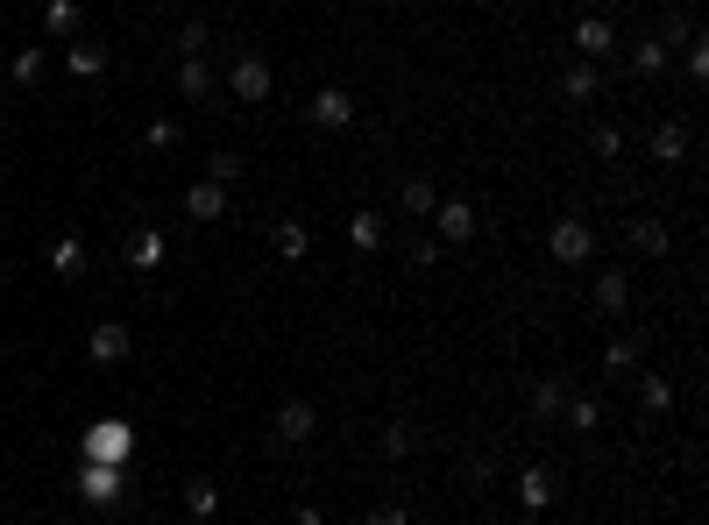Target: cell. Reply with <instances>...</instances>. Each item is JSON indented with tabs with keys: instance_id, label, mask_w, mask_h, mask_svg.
Instances as JSON below:
<instances>
[{
	"instance_id": "obj_1",
	"label": "cell",
	"mask_w": 709,
	"mask_h": 525,
	"mask_svg": "<svg viewBox=\"0 0 709 525\" xmlns=\"http://www.w3.org/2000/svg\"><path fill=\"white\" fill-rule=\"evenodd\" d=\"M546 249H554V263H589L596 235H589V220H554V235H546Z\"/></svg>"
},
{
	"instance_id": "obj_10",
	"label": "cell",
	"mask_w": 709,
	"mask_h": 525,
	"mask_svg": "<svg viewBox=\"0 0 709 525\" xmlns=\"http://www.w3.org/2000/svg\"><path fill=\"white\" fill-rule=\"evenodd\" d=\"M575 43H582V57L596 64V57H603V50H610L617 36H610V22H596V15H589V22H575Z\"/></svg>"
},
{
	"instance_id": "obj_22",
	"label": "cell",
	"mask_w": 709,
	"mask_h": 525,
	"mask_svg": "<svg viewBox=\"0 0 709 525\" xmlns=\"http://www.w3.org/2000/svg\"><path fill=\"white\" fill-rule=\"evenodd\" d=\"M518 490H525V511H546V497H554V490H546V476H539V469H525V483H518Z\"/></svg>"
},
{
	"instance_id": "obj_25",
	"label": "cell",
	"mask_w": 709,
	"mask_h": 525,
	"mask_svg": "<svg viewBox=\"0 0 709 525\" xmlns=\"http://www.w3.org/2000/svg\"><path fill=\"white\" fill-rule=\"evenodd\" d=\"M227 178H242V157H234V149H213V185H227Z\"/></svg>"
},
{
	"instance_id": "obj_17",
	"label": "cell",
	"mask_w": 709,
	"mask_h": 525,
	"mask_svg": "<svg viewBox=\"0 0 709 525\" xmlns=\"http://www.w3.org/2000/svg\"><path fill=\"white\" fill-rule=\"evenodd\" d=\"M561 93H568V100H596V64H575L568 79H561Z\"/></svg>"
},
{
	"instance_id": "obj_11",
	"label": "cell",
	"mask_w": 709,
	"mask_h": 525,
	"mask_svg": "<svg viewBox=\"0 0 709 525\" xmlns=\"http://www.w3.org/2000/svg\"><path fill=\"white\" fill-rule=\"evenodd\" d=\"M185 213H192V220H220V213H227L220 185H192V192H185Z\"/></svg>"
},
{
	"instance_id": "obj_18",
	"label": "cell",
	"mask_w": 709,
	"mask_h": 525,
	"mask_svg": "<svg viewBox=\"0 0 709 525\" xmlns=\"http://www.w3.org/2000/svg\"><path fill=\"white\" fill-rule=\"evenodd\" d=\"M632 242H639L646 256H667V228H660V220H632Z\"/></svg>"
},
{
	"instance_id": "obj_3",
	"label": "cell",
	"mask_w": 709,
	"mask_h": 525,
	"mask_svg": "<svg viewBox=\"0 0 709 525\" xmlns=\"http://www.w3.org/2000/svg\"><path fill=\"white\" fill-rule=\"evenodd\" d=\"M227 86H234V100H270V64L263 57H242Z\"/></svg>"
},
{
	"instance_id": "obj_12",
	"label": "cell",
	"mask_w": 709,
	"mask_h": 525,
	"mask_svg": "<svg viewBox=\"0 0 709 525\" xmlns=\"http://www.w3.org/2000/svg\"><path fill=\"white\" fill-rule=\"evenodd\" d=\"M653 157H660V164H681V157H688V128H674V121L653 128Z\"/></svg>"
},
{
	"instance_id": "obj_5",
	"label": "cell",
	"mask_w": 709,
	"mask_h": 525,
	"mask_svg": "<svg viewBox=\"0 0 709 525\" xmlns=\"http://www.w3.org/2000/svg\"><path fill=\"white\" fill-rule=\"evenodd\" d=\"M433 213H440V235H447V242H468V235H476V206H468V199H440Z\"/></svg>"
},
{
	"instance_id": "obj_6",
	"label": "cell",
	"mask_w": 709,
	"mask_h": 525,
	"mask_svg": "<svg viewBox=\"0 0 709 525\" xmlns=\"http://www.w3.org/2000/svg\"><path fill=\"white\" fill-rule=\"evenodd\" d=\"M312 426H320V412H312L305 398H291V405L277 412V440H291V447H298V440H312Z\"/></svg>"
},
{
	"instance_id": "obj_32",
	"label": "cell",
	"mask_w": 709,
	"mask_h": 525,
	"mask_svg": "<svg viewBox=\"0 0 709 525\" xmlns=\"http://www.w3.org/2000/svg\"><path fill=\"white\" fill-rule=\"evenodd\" d=\"M277 249L284 256H305V228H277Z\"/></svg>"
},
{
	"instance_id": "obj_29",
	"label": "cell",
	"mask_w": 709,
	"mask_h": 525,
	"mask_svg": "<svg viewBox=\"0 0 709 525\" xmlns=\"http://www.w3.org/2000/svg\"><path fill=\"white\" fill-rule=\"evenodd\" d=\"M589 149H596V157H617L624 135H617V128H596V135H589Z\"/></svg>"
},
{
	"instance_id": "obj_4",
	"label": "cell",
	"mask_w": 709,
	"mask_h": 525,
	"mask_svg": "<svg viewBox=\"0 0 709 525\" xmlns=\"http://www.w3.org/2000/svg\"><path fill=\"white\" fill-rule=\"evenodd\" d=\"M86 455H93V462H114V469H121V455H128V426H121V419L93 426V440H86Z\"/></svg>"
},
{
	"instance_id": "obj_15",
	"label": "cell",
	"mask_w": 709,
	"mask_h": 525,
	"mask_svg": "<svg viewBox=\"0 0 709 525\" xmlns=\"http://www.w3.org/2000/svg\"><path fill=\"white\" fill-rule=\"evenodd\" d=\"M185 511H192V518H213V511H220V490H213V483H185Z\"/></svg>"
},
{
	"instance_id": "obj_30",
	"label": "cell",
	"mask_w": 709,
	"mask_h": 525,
	"mask_svg": "<svg viewBox=\"0 0 709 525\" xmlns=\"http://www.w3.org/2000/svg\"><path fill=\"white\" fill-rule=\"evenodd\" d=\"M71 22H78V8H71V0H50V29H57V36H64V29H71Z\"/></svg>"
},
{
	"instance_id": "obj_13",
	"label": "cell",
	"mask_w": 709,
	"mask_h": 525,
	"mask_svg": "<svg viewBox=\"0 0 709 525\" xmlns=\"http://www.w3.org/2000/svg\"><path fill=\"white\" fill-rule=\"evenodd\" d=\"M50 270H57V277H78V270H86V249H78V242L64 235V242L50 249Z\"/></svg>"
},
{
	"instance_id": "obj_21",
	"label": "cell",
	"mask_w": 709,
	"mask_h": 525,
	"mask_svg": "<svg viewBox=\"0 0 709 525\" xmlns=\"http://www.w3.org/2000/svg\"><path fill=\"white\" fill-rule=\"evenodd\" d=\"M348 235H355V249H376V242H383V220H376V213H355Z\"/></svg>"
},
{
	"instance_id": "obj_16",
	"label": "cell",
	"mask_w": 709,
	"mask_h": 525,
	"mask_svg": "<svg viewBox=\"0 0 709 525\" xmlns=\"http://www.w3.org/2000/svg\"><path fill=\"white\" fill-rule=\"evenodd\" d=\"M178 86H185L192 100H206V93H213V71H206L199 57H185V71H178Z\"/></svg>"
},
{
	"instance_id": "obj_33",
	"label": "cell",
	"mask_w": 709,
	"mask_h": 525,
	"mask_svg": "<svg viewBox=\"0 0 709 525\" xmlns=\"http://www.w3.org/2000/svg\"><path fill=\"white\" fill-rule=\"evenodd\" d=\"M369 525H405V511H376V518H369Z\"/></svg>"
},
{
	"instance_id": "obj_7",
	"label": "cell",
	"mask_w": 709,
	"mask_h": 525,
	"mask_svg": "<svg viewBox=\"0 0 709 525\" xmlns=\"http://www.w3.org/2000/svg\"><path fill=\"white\" fill-rule=\"evenodd\" d=\"M86 348H93V362H121V355H128L135 341H128V327H121V320H100Z\"/></svg>"
},
{
	"instance_id": "obj_8",
	"label": "cell",
	"mask_w": 709,
	"mask_h": 525,
	"mask_svg": "<svg viewBox=\"0 0 709 525\" xmlns=\"http://www.w3.org/2000/svg\"><path fill=\"white\" fill-rule=\"evenodd\" d=\"M164 256H171V242L156 235V228H135V235H128V263H135V270H156Z\"/></svg>"
},
{
	"instance_id": "obj_14",
	"label": "cell",
	"mask_w": 709,
	"mask_h": 525,
	"mask_svg": "<svg viewBox=\"0 0 709 525\" xmlns=\"http://www.w3.org/2000/svg\"><path fill=\"white\" fill-rule=\"evenodd\" d=\"M398 206H405V213H433L440 199H433V185H426V178H405V192H398Z\"/></svg>"
},
{
	"instance_id": "obj_2",
	"label": "cell",
	"mask_w": 709,
	"mask_h": 525,
	"mask_svg": "<svg viewBox=\"0 0 709 525\" xmlns=\"http://www.w3.org/2000/svg\"><path fill=\"white\" fill-rule=\"evenodd\" d=\"M78 497H86V504H114L121 497V469L114 462H86V469H78Z\"/></svg>"
},
{
	"instance_id": "obj_26",
	"label": "cell",
	"mask_w": 709,
	"mask_h": 525,
	"mask_svg": "<svg viewBox=\"0 0 709 525\" xmlns=\"http://www.w3.org/2000/svg\"><path fill=\"white\" fill-rule=\"evenodd\" d=\"M15 79H22V86L43 79V50H22V57H15Z\"/></svg>"
},
{
	"instance_id": "obj_23",
	"label": "cell",
	"mask_w": 709,
	"mask_h": 525,
	"mask_svg": "<svg viewBox=\"0 0 709 525\" xmlns=\"http://www.w3.org/2000/svg\"><path fill=\"white\" fill-rule=\"evenodd\" d=\"M206 43H213V29H206V22H185V29H178V50H185V57H199Z\"/></svg>"
},
{
	"instance_id": "obj_19",
	"label": "cell",
	"mask_w": 709,
	"mask_h": 525,
	"mask_svg": "<svg viewBox=\"0 0 709 525\" xmlns=\"http://www.w3.org/2000/svg\"><path fill=\"white\" fill-rule=\"evenodd\" d=\"M100 64H107V50H100V43H71V71H78V79H93Z\"/></svg>"
},
{
	"instance_id": "obj_9",
	"label": "cell",
	"mask_w": 709,
	"mask_h": 525,
	"mask_svg": "<svg viewBox=\"0 0 709 525\" xmlns=\"http://www.w3.org/2000/svg\"><path fill=\"white\" fill-rule=\"evenodd\" d=\"M312 121H327V128H348V121H355V100H348L341 86H327L320 100H312Z\"/></svg>"
},
{
	"instance_id": "obj_28",
	"label": "cell",
	"mask_w": 709,
	"mask_h": 525,
	"mask_svg": "<svg viewBox=\"0 0 709 525\" xmlns=\"http://www.w3.org/2000/svg\"><path fill=\"white\" fill-rule=\"evenodd\" d=\"M532 405H539V412H561V405H568V391H561V384H539V391H532Z\"/></svg>"
},
{
	"instance_id": "obj_31",
	"label": "cell",
	"mask_w": 709,
	"mask_h": 525,
	"mask_svg": "<svg viewBox=\"0 0 709 525\" xmlns=\"http://www.w3.org/2000/svg\"><path fill=\"white\" fill-rule=\"evenodd\" d=\"M667 64V43H639V71H660Z\"/></svg>"
},
{
	"instance_id": "obj_20",
	"label": "cell",
	"mask_w": 709,
	"mask_h": 525,
	"mask_svg": "<svg viewBox=\"0 0 709 525\" xmlns=\"http://www.w3.org/2000/svg\"><path fill=\"white\" fill-rule=\"evenodd\" d=\"M596 298H603V306H610V313H624V298H632V284H624V277L610 270V277L596 284Z\"/></svg>"
},
{
	"instance_id": "obj_27",
	"label": "cell",
	"mask_w": 709,
	"mask_h": 525,
	"mask_svg": "<svg viewBox=\"0 0 709 525\" xmlns=\"http://www.w3.org/2000/svg\"><path fill=\"white\" fill-rule=\"evenodd\" d=\"M383 455H390V462L412 455V426H390V433H383Z\"/></svg>"
},
{
	"instance_id": "obj_24",
	"label": "cell",
	"mask_w": 709,
	"mask_h": 525,
	"mask_svg": "<svg viewBox=\"0 0 709 525\" xmlns=\"http://www.w3.org/2000/svg\"><path fill=\"white\" fill-rule=\"evenodd\" d=\"M674 405V384L667 377H646V412H667Z\"/></svg>"
}]
</instances>
